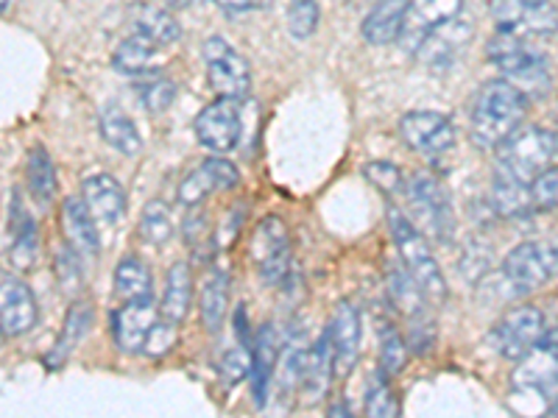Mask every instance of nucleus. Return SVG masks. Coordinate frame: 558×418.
<instances>
[{"mask_svg":"<svg viewBox=\"0 0 558 418\" xmlns=\"http://www.w3.org/2000/svg\"><path fill=\"white\" fill-rule=\"evenodd\" d=\"M527 114V93L511 82H488L472 107V139L481 148H497L520 128Z\"/></svg>","mask_w":558,"mask_h":418,"instance_id":"1","label":"nucleus"},{"mask_svg":"<svg viewBox=\"0 0 558 418\" xmlns=\"http://www.w3.org/2000/svg\"><path fill=\"white\" fill-rule=\"evenodd\" d=\"M388 229H391L393 246L402 257V268L413 276L418 291L425 293L430 305H445L447 298V279L436 262L427 237L411 223V218L402 209H388Z\"/></svg>","mask_w":558,"mask_h":418,"instance_id":"2","label":"nucleus"},{"mask_svg":"<svg viewBox=\"0 0 558 418\" xmlns=\"http://www.w3.org/2000/svg\"><path fill=\"white\" fill-rule=\"evenodd\" d=\"M556 162V132L539 126L517 128L497 146V173L531 184Z\"/></svg>","mask_w":558,"mask_h":418,"instance_id":"3","label":"nucleus"},{"mask_svg":"<svg viewBox=\"0 0 558 418\" xmlns=\"http://www.w3.org/2000/svg\"><path fill=\"white\" fill-rule=\"evenodd\" d=\"M402 193H405L413 226L433 241H450L456 232V218H452L450 198L441 182L430 173H413L402 184Z\"/></svg>","mask_w":558,"mask_h":418,"instance_id":"4","label":"nucleus"},{"mask_svg":"<svg viewBox=\"0 0 558 418\" xmlns=\"http://www.w3.org/2000/svg\"><path fill=\"white\" fill-rule=\"evenodd\" d=\"M486 53L502 76L517 84L522 93L542 96L545 89H550V64L542 53L525 48V39L497 32V37L488 42Z\"/></svg>","mask_w":558,"mask_h":418,"instance_id":"5","label":"nucleus"},{"mask_svg":"<svg viewBox=\"0 0 558 418\" xmlns=\"http://www.w3.org/2000/svg\"><path fill=\"white\" fill-rule=\"evenodd\" d=\"M502 273L517 293L539 291L550 279L558 276V241L520 243L506 254Z\"/></svg>","mask_w":558,"mask_h":418,"instance_id":"6","label":"nucleus"},{"mask_svg":"<svg viewBox=\"0 0 558 418\" xmlns=\"http://www.w3.org/2000/svg\"><path fill=\"white\" fill-rule=\"evenodd\" d=\"M488 14L497 32L511 37H553L558 32V7L550 0H488Z\"/></svg>","mask_w":558,"mask_h":418,"instance_id":"7","label":"nucleus"},{"mask_svg":"<svg viewBox=\"0 0 558 418\" xmlns=\"http://www.w3.org/2000/svg\"><path fill=\"white\" fill-rule=\"evenodd\" d=\"M252 260L266 285H286L293 266V251L291 232L279 216H268L257 223L252 237Z\"/></svg>","mask_w":558,"mask_h":418,"instance_id":"8","label":"nucleus"},{"mask_svg":"<svg viewBox=\"0 0 558 418\" xmlns=\"http://www.w3.org/2000/svg\"><path fill=\"white\" fill-rule=\"evenodd\" d=\"M202 59L207 64L209 87L216 89L218 96L241 101L252 89V67L223 37L213 34V37L204 39Z\"/></svg>","mask_w":558,"mask_h":418,"instance_id":"9","label":"nucleus"},{"mask_svg":"<svg viewBox=\"0 0 558 418\" xmlns=\"http://www.w3.org/2000/svg\"><path fill=\"white\" fill-rule=\"evenodd\" d=\"M545 332V312L533 305H520L514 307V310L502 312L500 321L495 323V330H492V346H495L497 355L506 357V360L520 362L522 357L542 341Z\"/></svg>","mask_w":558,"mask_h":418,"instance_id":"10","label":"nucleus"},{"mask_svg":"<svg viewBox=\"0 0 558 418\" xmlns=\"http://www.w3.org/2000/svg\"><path fill=\"white\" fill-rule=\"evenodd\" d=\"M198 143L213 153L235 151L243 134V109L238 98L218 96L216 101L207 103L193 121Z\"/></svg>","mask_w":558,"mask_h":418,"instance_id":"11","label":"nucleus"},{"mask_svg":"<svg viewBox=\"0 0 558 418\" xmlns=\"http://www.w3.org/2000/svg\"><path fill=\"white\" fill-rule=\"evenodd\" d=\"M520 362L514 371L517 391H536L550 405H558V330L545 332Z\"/></svg>","mask_w":558,"mask_h":418,"instance_id":"12","label":"nucleus"},{"mask_svg":"<svg viewBox=\"0 0 558 418\" xmlns=\"http://www.w3.org/2000/svg\"><path fill=\"white\" fill-rule=\"evenodd\" d=\"M400 137L411 151L425 153V157H438L456 146V126L447 114L418 109L408 112L400 121Z\"/></svg>","mask_w":558,"mask_h":418,"instance_id":"13","label":"nucleus"},{"mask_svg":"<svg viewBox=\"0 0 558 418\" xmlns=\"http://www.w3.org/2000/svg\"><path fill=\"white\" fill-rule=\"evenodd\" d=\"M463 12V0H411L405 20H402L400 45L405 51H416L430 32L456 20Z\"/></svg>","mask_w":558,"mask_h":418,"instance_id":"14","label":"nucleus"},{"mask_svg":"<svg viewBox=\"0 0 558 418\" xmlns=\"http://www.w3.org/2000/svg\"><path fill=\"white\" fill-rule=\"evenodd\" d=\"M37 298L32 287L14 273L0 271V327L7 335H26L37 323Z\"/></svg>","mask_w":558,"mask_h":418,"instance_id":"15","label":"nucleus"},{"mask_svg":"<svg viewBox=\"0 0 558 418\" xmlns=\"http://www.w3.org/2000/svg\"><path fill=\"white\" fill-rule=\"evenodd\" d=\"M238 182H241L238 168L232 165V162H227V159H221V153H218V157L204 159L196 171L184 176V182L179 184V201H182L184 207H198L209 193L229 190V187H235Z\"/></svg>","mask_w":558,"mask_h":418,"instance_id":"16","label":"nucleus"},{"mask_svg":"<svg viewBox=\"0 0 558 418\" xmlns=\"http://www.w3.org/2000/svg\"><path fill=\"white\" fill-rule=\"evenodd\" d=\"M330 341H332V360H336V374L349 377L361 357V316L352 305L341 302L332 312L330 321Z\"/></svg>","mask_w":558,"mask_h":418,"instance_id":"17","label":"nucleus"},{"mask_svg":"<svg viewBox=\"0 0 558 418\" xmlns=\"http://www.w3.org/2000/svg\"><path fill=\"white\" fill-rule=\"evenodd\" d=\"M82 198L87 204L89 216L96 218L98 223L114 226V223H121L123 216H126V190L109 173H93V176L84 179Z\"/></svg>","mask_w":558,"mask_h":418,"instance_id":"18","label":"nucleus"},{"mask_svg":"<svg viewBox=\"0 0 558 418\" xmlns=\"http://www.w3.org/2000/svg\"><path fill=\"white\" fill-rule=\"evenodd\" d=\"M472 42V26L470 23H461V20H450L445 26H438L436 32H430L425 37V42L418 45L416 59L418 62L430 64V67H447V64L456 62L463 53V48Z\"/></svg>","mask_w":558,"mask_h":418,"instance_id":"19","label":"nucleus"},{"mask_svg":"<svg viewBox=\"0 0 558 418\" xmlns=\"http://www.w3.org/2000/svg\"><path fill=\"white\" fill-rule=\"evenodd\" d=\"M336 377V360H332V341L330 332H324L316 343L305 352V366H302V380L299 388L307 393V405H316L327 396Z\"/></svg>","mask_w":558,"mask_h":418,"instance_id":"20","label":"nucleus"},{"mask_svg":"<svg viewBox=\"0 0 558 418\" xmlns=\"http://www.w3.org/2000/svg\"><path fill=\"white\" fill-rule=\"evenodd\" d=\"M157 323V310L154 302H134V305H123L121 310L112 316V332L114 343L126 355H137L146 346V337L151 327Z\"/></svg>","mask_w":558,"mask_h":418,"instance_id":"21","label":"nucleus"},{"mask_svg":"<svg viewBox=\"0 0 558 418\" xmlns=\"http://www.w3.org/2000/svg\"><path fill=\"white\" fill-rule=\"evenodd\" d=\"M96 218L89 216L87 204L84 198L70 196L64 198L62 204V232L68 237V246L76 251V257H84V260H93L101 248V241H98V229Z\"/></svg>","mask_w":558,"mask_h":418,"instance_id":"22","label":"nucleus"},{"mask_svg":"<svg viewBox=\"0 0 558 418\" xmlns=\"http://www.w3.org/2000/svg\"><path fill=\"white\" fill-rule=\"evenodd\" d=\"M408 7H411V0H377L375 9L366 14V20H363V39H366L368 45L397 42Z\"/></svg>","mask_w":558,"mask_h":418,"instance_id":"23","label":"nucleus"},{"mask_svg":"<svg viewBox=\"0 0 558 418\" xmlns=\"http://www.w3.org/2000/svg\"><path fill=\"white\" fill-rule=\"evenodd\" d=\"M279 362V335L271 323H266L257 335V343H254L252 352V393L257 405H266L268 399V388H271L274 371H277Z\"/></svg>","mask_w":558,"mask_h":418,"instance_id":"24","label":"nucleus"},{"mask_svg":"<svg viewBox=\"0 0 558 418\" xmlns=\"http://www.w3.org/2000/svg\"><path fill=\"white\" fill-rule=\"evenodd\" d=\"M98 132L107 139V146L126 153V157H137L143 151V137H140L137 126L129 118V112H123L118 103H107L101 109V114H98Z\"/></svg>","mask_w":558,"mask_h":418,"instance_id":"25","label":"nucleus"},{"mask_svg":"<svg viewBox=\"0 0 558 418\" xmlns=\"http://www.w3.org/2000/svg\"><path fill=\"white\" fill-rule=\"evenodd\" d=\"M229 312V276L221 271L207 273L202 285V296H198V316H202V327L216 335L223 327Z\"/></svg>","mask_w":558,"mask_h":418,"instance_id":"26","label":"nucleus"},{"mask_svg":"<svg viewBox=\"0 0 558 418\" xmlns=\"http://www.w3.org/2000/svg\"><path fill=\"white\" fill-rule=\"evenodd\" d=\"M14 241L9 248V260L17 271H28V268L37 266L39 254V226L32 216H28L20 198H14Z\"/></svg>","mask_w":558,"mask_h":418,"instance_id":"27","label":"nucleus"},{"mask_svg":"<svg viewBox=\"0 0 558 418\" xmlns=\"http://www.w3.org/2000/svg\"><path fill=\"white\" fill-rule=\"evenodd\" d=\"M193 298V271L184 260L173 262L171 271L166 276V293H162V318H171V321L182 323L187 310H191Z\"/></svg>","mask_w":558,"mask_h":418,"instance_id":"28","label":"nucleus"},{"mask_svg":"<svg viewBox=\"0 0 558 418\" xmlns=\"http://www.w3.org/2000/svg\"><path fill=\"white\" fill-rule=\"evenodd\" d=\"M114 293L121 302L134 305V302H154V282L148 271L137 257H126L114 268Z\"/></svg>","mask_w":558,"mask_h":418,"instance_id":"29","label":"nucleus"},{"mask_svg":"<svg viewBox=\"0 0 558 418\" xmlns=\"http://www.w3.org/2000/svg\"><path fill=\"white\" fill-rule=\"evenodd\" d=\"M157 51H159L157 42H151L148 37L134 32L132 37H126L121 45H118L112 64L118 73H126V76H143V73L151 70L154 59H157Z\"/></svg>","mask_w":558,"mask_h":418,"instance_id":"30","label":"nucleus"},{"mask_svg":"<svg viewBox=\"0 0 558 418\" xmlns=\"http://www.w3.org/2000/svg\"><path fill=\"white\" fill-rule=\"evenodd\" d=\"M492 204L502 218H525L531 216L533 198H531V184L517 182L497 173L495 184H492Z\"/></svg>","mask_w":558,"mask_h":418,"instance_id":"31","label":"nucleus"},{"mask_svg":"<svg viewBox=\"0 0 558 418\" xmlns=\"http://www.w3.org/2000/svg\"><path fill=\"white\" fill-rule=\"evenodd\" d=\"M93 323V312H89L87 305H73L70 307L68 318H64L62 335L59 341L53 343L51 355L45 357V366L48 368H59L64 360L70 357V352L82 343V337L87 335V327Z\"/></svg>","mask_w":558,"mask_h":418,"instance_id":"32","label":"nucleus"},{"mask_svg":"<svg viewBox=\"0 0 558 418\" xmlns=\"http://www.w3.org/2000/svg\"><path fill=\"white\" fill-rule=\"evenodd\" d=\"M134 32L148 37L151 42H157L159 48L162 45H173L182 37V28H179L177 17L162 7L137 9V14H134Z\"/></svg>","mask_w":558,"mask_h":418,"instance_id":"33","label":"nucleus"},{"mask_svg":"<svg viewBox=\"0 0 558 418\" xmlns=\"http://www.w3.org/2000/svg\"><path fill=\"white\" fill-rule=\"evenodd\" d=\"M28 187H32L34 198L39 204H51V198L57 196V165H53L51 153L45 151L43 146H34L28 151V165H26Z\"/></svg>","mask_w":558,"mask_h":418,"instance_id":"34","label":"nucleus"},{"mask_svg":"<svg viewBox=\"0 0 558 418\" xmlns=\"http://www.w3.org/2000/svg\"><path fill=\"white\" fill-rule=\"evenodd\" d=\"M140 235L151 246H166L173 237L171 207L166 201H148L140 212Z\"/></svg>","mask_w":558,"mask_h":418,"instance_id":"35","label":"nucleus"},{"mask_svg":"<svg viewBox=\"0 0 558 418\" xmlns=\"http://www.w3.org/2000/svg\"><path fill=\"white\" fill-rule=\"evenodd\" d=\"M134 93L148 112H166L177 98V84L157 73H146V78L134 82Z\"/></svg>","mask_w":558,"mask_h":418,"instance_id":"36","label":"nucleus"},{"mask_svg":"<svg viewBox=\"0 0 558 418\" xmlns=\"http://www.w3.org/2000/svg\"><path fill=\"white\" fill-rule=\"evenodd\" d=\"M363 407H366L368 416H400V405H397V396H393V388L388 382L386 371H375L372 380L366 385V399H363Z\"/></svg>","mask_w":558,"mask_h":418,"instance_id":"37","label":"nucleus"},{"mask_svg":"<svg viewBox=\"0 0 558 418\" xmlns=\"http://www.w3.org/2000/svg\"><path fill=\"white\" fill-rule=\"evenodd\" d=\"M377 335H380V368L386 371L388 377L400 374L402 366H405V360H408L405 341H402L400 332L393 330L391 323H386V321L380 323Z\"/></svg>","mask_w":558,"mask_h":418,"instance_id":"38","label":"nucleus"},{"mask_svg":"<svg viewBox=\"0 0 558 418\" xmlns=\"http://www.w3.org/2000/svg\"><path fill=\"white\" fill-rule=\"evenodd\" d=\"M322 20V9L316 0H293L288 9V32L296 39H311Z\"/></svg>","mask_w":558,"mask_h":418,"instance_id":"39","label":"nucleus"},{"mask_svg":"<svg viewBox=\"0 0 558 418\" xmlns=\"http://www.w3.org/2000/svg\"><path fill=\"white\" fill-rule=\"evenodd\" d=\"M363 176L375 184L377 190L386 193V196H391V193H402V184H405V176H402L400 168L393 165V162H386V159L368 162V165L363 168Z\"/></svg>","mask_w":558,"mask_h":418,"instance_id":"40","label":"nucleus"},{"mask_svg":"<svg viewBox=\"0 0 558 418\" xmlns=\"http://www.w3.org/2000/svg\"><path fill=\"white\" fill-rule=\"evenodd\" d=\"M252 374V352L246 348V343H238L235 348H229L221 360V377L227 385H238L246 377Z\"/></svg>","mask_w":558,"mask_h":418,"instance_id":"41","label":"nucleus"},{"mask_svg":"<svg viewBox=\"0 0 558 418\" xmlns=\"http://www.w3.org/2000/svg\"><path fill=\"white\" fill-rule=\"evenodd\" d=\"M531 198L536 209H558V165H550L533 179Z\"/></svg>","mask_w":558,"mask_h":418,"instance_id":"42","label":"nucleus"},{"mask_svg":"<svg viewBox=\"0 0 558 418\" xmlns=\"http://www.w3.org/2000/svg\"><path fill=\"white\" fill-rule=\"evenodd\" d=\"M177 337H179V330H177V321H171V318H166V321H159L151 327V332H148L146 337V346H143V352L151 357H162L168 355L173 346H177Z\"/></svg>","mask_w":558,"mask_h":418,"instance_id":"43","label":"nucleus"},{"mask_svg":"<svg viewBox=\"0 0 558 418\" xmlns=\"http://www.w3.org/2000/svg\"><path fill=\"white\" fill-rule=\"evenodd\" d=\"M216 7H221L223 12H248V9H254V0H216Z\"/></svg>","mask_w":558,"mask_h":418,"instance_id":"44","label":"nucleus"},{"mask_svg":"<svg viewBox=\"0 0 558 418\" xmlns=\"http://www.w3.org/2000/svg\"><path fill=\"white\" fill-rule=\"evenodd\" d=\"M330 416H349V405H343V402L341 405H332Z\"/></svg>","mask_w":558,"mask_h":418,"instance_id":"45","label":"nucleus"},{"mask_svg":"<svg viewBox=\"0 0 558 418\" xmlns=\"http://www.w3.org/2000/svg\"><path fill=\"white\" fill-rule=\"evenodd\" d=\"M3 341H7V330L0 327V346H3Z\"/></svg>","mask_w":558,"mask_h":418,"instance_id":"46","label":"nucleus"},{"mask_svg":"<svg viewBox=\"0 0 558 418\" xmlns=\"http://www.w3.org/2000/svg\"><path fill=\"white\" fill-rule=\"evenodd\" d=\"M7 7H9V0H0V12H7Z\"/></svg>","mask_w":558,"mask_h":418,"instance_id":"47","label":"nucleus"},{"mask_svg":"<svg viewBox=\"0 0 558 418\" xmlns=\"http://www.w3.org/2000/svg\"><path fill=\"white\" fill-rule=\"evenodd\" d=\"M556 162H558V132H556Z\"/></svg>","mask_w":558,"mask_h":418,"instance_id":"48","label":"nucleus"}]
</instances>
